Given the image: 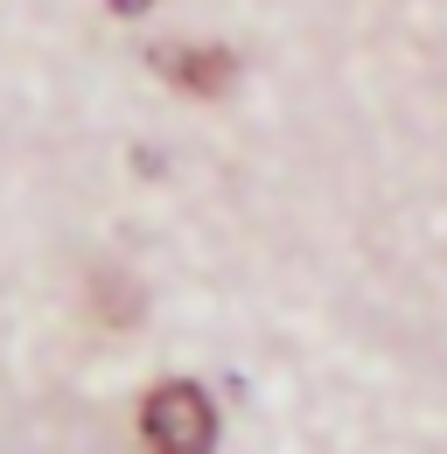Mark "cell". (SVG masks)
<instances>
[{"mask_svg": "<svg viewBox=\"0 0 447 454\" xmlns=\"http://www.w3.org/2000/svg\"><path fill=\"white\" fill-rule=\"evenodd\" d=\"M140 434L154 454H217V405L196 385H154L140 405Z\"/></svg>", "mask_w": 447, "mask_h": 454, "instance_id": "obj_1", "label": "cell"}, {"mask_svg": "<svg viewBox=\"0 0 447 454\" xmlns=\"http://www.w3.org/2000/svg\"><path fill=\"white\" fill-rule=\"evenodd\" d=\"M154 70H161L175 91H189V98H224L231 77H238V57L224 43H161Z\"/></svg>", "mask_w": 447, "mask_h": 454, "instance_id": "obj_2", "label": "cell"}, {"mask_svg": "<svg viewBox=\"0 0 447 454\" xmlns=\"http://www.w3.org/2000/svg\"><path fill=\"white\" fill-rule=\"evenodd\" d=\"M140 7H147V0H112V14H140Z\"/></svg>", "mask_w": 447, "mask_h": 454, "instance_id": "obj_3", "label": "cell"}]
</instances>
